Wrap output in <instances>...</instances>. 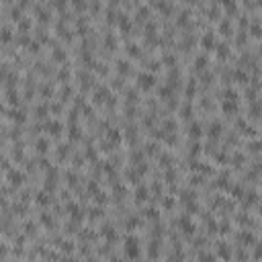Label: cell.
I'll use <instances>...</instances> for the list:
<instances>
[{
	"instance_id": "6da1fadb",
	"label": "cell",
	"mask_w": 262,
	"mask_h": 262,
	"mask_svg": "<svg viewBox=\"0 0 262 262\" xmlns=\"http://www.w3.org/2000/svg\"><path fill=\"white\" fill-rule=\"evenodd\" d=\"M211 43H213V35H211V33H207V35L203 37V45H207V47H209Z\"/></svg>"
},
{
	"instance_id": "7a4b0ae2",
	"label": "cell",
	"mask_w": 262,
	"mask_h": 262,
	"mask_svg": "<svg viewBox=\"0 0 262 262\" xmlns=\"http://www.w3.org/2000/svg\"><path fill=\"white\" fill-rule=\"evenodd\" d=\"M139 80H141V84H143V86L152 84V76H145V74H141V76H139Z\"/></svg>"
},
{
	"instance_id": "3957f363",
	"label": "cell",
	"mask_w": 262,
	"mask_h": 262,
	"mask_svg": "<svg viewBox=\"0 0 262 262\" xmlns=\"http://www.w3.org/2000/svg\"><path fill=\"white\" fill-rule=\"evenodd\" d=\"M223 6H225L227 10H231V12L235 10V2H231V0H229V2H223Z\"/></svg>"
}]
</instances>
